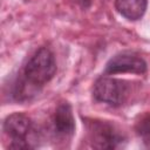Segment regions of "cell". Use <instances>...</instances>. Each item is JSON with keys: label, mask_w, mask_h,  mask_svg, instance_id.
I'll return each mask as SVG.
<instances>
[{"label": "cell", "mask_w": 150, "mask_h": 150, "mask_svg": "<svg viewBox=\"0 0 150 150\" xmlns=\"http://www.w3.org/2000/svg\"><path fill=\"white\" fill-rule=\"evenodd\" d=\"M148 7V0H115L117 13L129 21H137L143 18Z\"/></svg>", "instance_id": "52a82bcc"}, {"label": "cell", "mask_w": 150, "mask_h": 150, "mask_svg": "<svg viewBox=\"0 0 150 150\" xmlns=\"http://www.w3.org/2000/svg\"><path fill=\"white\" fill-rule=\"evenodd\" d=\"M75 118L71 105L67 102H60L53 115V130L60 138H70L75 134Z\"/></svg>", "instance_id": "8992f818"}, {"label": "cell", "mask_w": 150, "mask_h": 150, "mask_svg": "<svg viewBox=\"0 0 150 150\" xmlns=\"http://www.w3.org/2000/svg\"><path fill=\"white\" fill-rule=\"evenodd\" d=\"M148 64L145 60L134 52H121L114 55L105 64L103 74L116 75V74H138L146 73Z\"/></svg>", "instance_id": "5b68a950"}, {"label": "cell", "mask_w": 150, "mask_h": 150, "mask_svg": "<svg viewBox=\"0 0 150 150\" xmlns=\"http://www.w3.org/2000/svg\"><path fill=\"white\" fill-rule=\"evenodd\" d=\"M57 67L53 52L47 47L39 48L27 61L22 74L34 86L42 88L56 74Z\"/></svg>", "instance_id": "7a4b0ae2"}, {"label": "cell", "mask_w": 150, "mask_h": 150, "mask_svg": "<svg viewBox=\"0 0 150 150\" xmlns=\"http://www.w3.org/2000/svg\"><path fill=\"white\" fill-rule=\"evenodd\" d=\"M88 142L95 149H117L125 142L124 134L110 121L82 117Z\"/></svg>", "instance_id": "6da1fadb"}, {"label": "cell", "mask_w": 150, "mask_h": 150, "mask_svg": "<svg viewBox=\"0 0 150 150\" xmlns=\"http://www.w3.org/2000/svg\"><path fill=\"white\" fill-rule=\"evenodd\" d=\"M135 131L142 138L143 143L150 148V112L139 116L135 124Z\"/></svg>", "instance_id": "ba28073f"}, {"label": "cell", "mask_w": 150, "mask_h": 150, "mask_svg": "<svg viewBox=\"0 0 150 150\" xmlns=\"http://www.w3.org/2000/svg\"><path fill=\"white\" fill-rule=\"evenodd\" d=\"M76 2L83 8V9H87L90 7L91 5V0H76Z\"/></svg>", "instance_id": "9c48e42d"}, {"label": "cell", "mask_w": 150, "mask_h": 150, "mask_svg": "<svg viewBox=\"0 0 150 150\" xmlns=\"http://www.w3.org/2000/svg\"><path fill=\"white\" fill-rule=\"evenodd\" d=\"M130 94V83L111 77L109 75H102L93 84L91 95L96 102L105 103L111 107L122 105Z\"/></svg>", "instance_id": "277c9868"}, {"label": "cell", "mask_w": 150, "mask_h": 150, "mask_svg": "<svg viewBox=\"0 0 150 150\" xmlns=\"http://www.w3.org/2000/svg\"><path fill=\"white\" fill-rule=\"evenodd\" d=\"M5 134L9 137L11 143L8 148L12 149H33L35 131L34 123L26 114L13 112L8 115L2 123Z\"/></svg>", "instance_id": "3957f363"}]
</instances>
